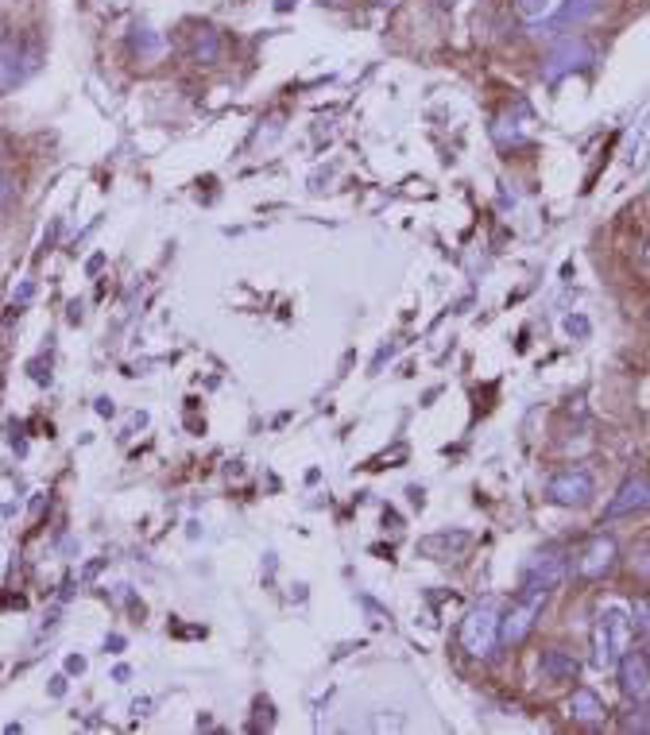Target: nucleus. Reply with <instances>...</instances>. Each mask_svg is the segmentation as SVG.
Instances as JSON below:
<instances>
[{"mask_svg": "<svg viewBox=\"0 0 650 735\" xmlns=\"http://www.w3.org/2000/svg\"><path fill=\"white\" fill-rule=\"evenodd\" d=\"M627 650H631V616L612 604L596 616V627H592V662L600 670H612Z\"/></svg>", "mask_w": 650, "mask_h": 735, "instance_id": "1", "label": "nucleus"}, {"mask_svg": "<svg viewBox=\"0 0 650 735\" xmlns=\"http://www.w3.org/2000/svg\"><path fill=\"white\" fill-rule=\"evenodd\" d=\"M542 604H546V588L523 585L519 600L500 616V643H507V647L523 643V639L531 635L534 619L542 616Z\"/></svg>", "mask_w": 650, "mask_h": 735, "instance_id": "2", "label": "nucleus"}, {"mask_svg": "<svg viewBox=\"0 0 650 735\" xmlns=\"http://www.w3.org/2000/svg\"><path fill=\"white\" fill-rule=\"evenodd\" d=\"M496 643H500V612H496V604H480L461 623V647L473 658H488Z\"/></svg>", "mask_w": 650, "mask_h": 735, "instance_id": "3", "label": "nucleus"}, {"mask_svg": "<svg viewBox=\"0 0 650 735\" xmlns=\"http://www.w3.org/2000/svg\"><path fill=\"white\" fill-rule=\"evenodd\" d=\"M589 62H592V47L585 39H562V43L546 55V62H542V78H546V82H558V78L573 74V70H585Z\"/></svg>", "mask_w": 650, "mask_h": 735, "instance_id": "4", "label": "nucleus"}, {"mask_svg": "<svg viewBox=\"0 0 650 735\" xmlns=\"http://www.w3.org/2000/svg\"><path fill=\"white\" fill-rule=\"evenodd\" d=\"M650 511V480L643 472H635V476H627L620 484V492L608 500L604 507V519H623V515H643Z\"/></svg>", "mask_w": 650, "mask_h": 735, "instance_id": "5", "label": "nucleus"}, {"mask_svg": "<svg viewBox=\"0 0 650 735\" xmlns=\"http://www.w3.org/2000/svg\"><path fill=\"white\" fill-rule=\"evenodd\" d=\"M616 558H620L616 538H608V534H592L589 542H585V550H581V558H577V577L596 581V577H604V573H612V569H616Z\"/></svg>", "mask_w": 650, "mask_h": 735, "instance_id": "6", "label": "nucleus"}, {"mask_svg": "<svg viewBox=\"0 0 650 735\" xmlns=\"http://www.w3.org/2000/svg\"><path fill=\"white\" fill-rule=\"evenodd\" d=\"M546 496H550V503H558V507H585V503L592 500V476L585 469L558 472V476L550 480Z\"/></svg>", "mask_w": 650, "mask_h": 735, "instance_id": "7", "label": "nucleus"}, {"mask_svg": "<svg viewBox=\"0 0 650 735\" xmlns=\"http://www.w3.org/2000/svg\"><path fill=\"white\" fill-rule=\"evenodd\" d=\"M616 674H620L623 697H647L650 693V658L647 650H627L620 662H616Z\"/></svg>", "mask_w": 650, "mask_h": 735, "instance_id": "8", "label": "nucleus"}, {"mask_svg": "<svg viewBox=\"0 0 650 735\" xmlns=\"http://www.w3.org/2000/svg\"><path fill=\"white\" fill-rule=\"evenodd\" d=\"M565 581V558L558 550H542L538 558L527 565V577H523V585H534V588H558Z\"/></svg>", "mask_w": 650, "mask_h": 735, "instance_id": "9", "label": "nucleus"}, {"mask_svg": "<svg viewBox=\"0 0 650 735\" xmlns=\"http://www.w3.org/2000/svg\"><path fill=\"white\" fill-rule=\"evenodd\" d=\"M469 542H473V538H469L465 530H453V534H449V530H442V534H430V538H422V542H418V550H422L426 558L445 561V558H457L461 550H469Z\"/></svg>", "mask_w": 650, "mask_h": 735, "instance_id": "10", "label": "nucleus"}, {"mask_svg": "<svg viewBox=\"0 0 650 735\" xmlns=\"http://www.w3.org/2000/svg\"><path fill=\"white\" fill-rule=\"evenodd\" d=\"M538 670L546 681H573V677L581 674V662L562 647H550L542 650V658H538Z\"/></svg>", "mask_w": 650, "mask_h": 735, "instance_id": "11", "label": "nucleus"}, {"mask_svg": "<svg viewBox=\"0 0 650 735\" xmlns=\"http://www.w3.org/2000/svg\"><path fill=\"white\" fill-rule=\"evenodd\" d=\"M569 716H573L577 724H585V728H596V724H604L608 708H604V701H600L592 689H577V693L569 697Z\"/></svg>", "mask_w": 650, "mask_h": 735, "instance_id": "12", "label": "nucleus"}, {"mask_svg": "<svg viewBox=\"0 0 650 735\" xmlns=\"http://www.w3.org/2000/svg\"><path fill=\"white\" fill-rule=\"evenodd\" d=\"M20 62H24V55H20L16 39H0V93L12 89L24 78V66Z\"/></svg>", "mask_w": 650, "mask_h": 735, "instance_id": "13", "label": "nucleus"}, {"mask_svg": "<svg viewBox=\"0 0 650 735\" xmlns=\"http://www.w3.org/2000/svg\"><path fill=\"white\" fill-rule=\"evenodd\" d=\"M604 8V0H565V8L558 12V28H577V24H589L592 16Z\"/></svg>", "mask_w": 650, "mask_h": 735, "instance_id": "14", "label": "nucleus"}, {"mask_svg": "<svg viewBox=\"0 0 650 735\" xmlns=\"http://www.w3.org/2000/svg\"><path fill=\"white\" fill-rule=\"evenodd\" d=\"M194 59L206 62V66L221 59V39H217L213 28H198V35H194Z\"/></svg>", "mask_w": 650, "mask_h": 735, "instance_id": "15", "label": "nucleus"}, {"mask_svg": "<svg viewBox=\"0 0 650 735\" xmlns=\"http://www.w3.org/2000/svg\"><path fill=\"white\" fill-rule=\"evenodd\" d=\"M631 631H639L650 647V604L647 600H639V604H635V612H631Z\"/></svg>", "mask_w": 650, "mask_h": 735, "instance_id": "16", "label": "nucleus"}, {"mask_svg": "<svg viewBox=\"0 0 650 735\" xmlns=\"http://www.w3.org/2000/svg\"><path fill=\"white\" fill-rule=\"evenodd\" d=\"M515 8H519L523 20H538V16H546L550 0H515Z\"/></svg>", "mask_w": 650, "mask_h": 735, "instance_id": "17", "label": "nucleus"}, {"mask_svg": "<svg viewBox=\"0 0 650 735\" xmlns=\"http://www.w3.org/2000/svg\"><path fill=\"white\" fill-rule=\"evenodd\" d=\"M565 333H569V337H589V318L569 314V318H565Z\"/></svg>", "mask_w": 650, "mask_h": 735, "instance_id": "18", "label": "nucleus"}, {"mask_svg": "<svg viewBox=\"0 0 650 735\" xmlns=\"http://www.w3.org/2000/svg\"><path fill=\"white\" fill-rule=\"evenodd\" d=\"M8 198H12V178L0 175V209L8 206Z\"/></svg>", "mask_w": 650, "mask_h": 735, "instance_id": "19", "label": "nucleus"}, {"mask_svg": "<svg viewBox=\"0 0 650 735\" xmlns=\"http://www.w3.org/2000/svg\"><path fill=\"white\" fill-rule=\"evenodd\" d=\"M66 670H70V674H82V670H86V662H82L78 654H70V658H66Z\"/></svg>", "mask_w": 650, "mask_h": 735, "instance_id": "20", "label": "nucleus"}, {"mask_svg": "<svg viewBox=\"0 0 650 735\" xmlns=\"http://www.w3.org/2000/svg\"><path fill=\"white\" fill-rule=\"evenodd\" d=\"M136 47H144V51H155V47H159V39H151V35H136Z\"/></svg>", "mask_w": 650, "mask_h": 735, "instance_id": "21", "label": "nucleus"}, {"mask_svg": "<svg viewBox=\"0 0 650 735\" xmlns=\"http://www.w3.org/2000/svg\"><path fill=\"white\" fill-rule=\"evenodd\" d=\"M438 4H442V8H453V4H457V0H438Z\"/></svg>", "mask_w": 650, "mask_h": 735, "instance_id": "22", "label": "nucleus"}, {"mask_svg": "<svg viewBox=\"0 0 650 735\" xmlns=\"http://www.w3.org/2000/svg\"><path fill=\"white\" fill-rule=\"evenodd\" d=\"M643 260H647V267H650V244L643 248Z\"/></svg>", "mask_w": 650, "mask_h": 735, "instance_id": "23", "label": "nucleus"}]
</instances>
